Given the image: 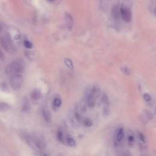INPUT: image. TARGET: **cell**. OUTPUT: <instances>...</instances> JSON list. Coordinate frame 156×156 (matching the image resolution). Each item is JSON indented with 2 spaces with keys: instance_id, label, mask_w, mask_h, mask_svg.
Wrapping results in <instances>:
<instances>
[{
  "instance_id": "ba28073f",
  "label": "cell",
  "mask_w": 156,
  "mask_h": 156,
  "mask_svg": "<svg viewBox=\"0 0 156 156\" xmlns=\"http://www.w3.org/2000/svg\"><path fill=\"white\" fill-rule=\"evenodd\" d=\"M102 102L103 104L104 115L107 116L109 114V102H108V97L106 94H104L102 96Z\"/></svg>"
},
{
  "instance_id": "7a4b0ae2",
  "label": "cell",
  "mask_w": 156,
  "mask_h": 156,
  "mask_svg": "<svg viewBox=\"0 0 156 156\" xmlns=\"http://www.w3.org/2000/svg\"><path fill=\"white\" fill-rule=\"evenodd\" d=\"M25 70V65L21 61L15 60L9 64L6 67V72L8 74H21L24 72Z\"/></svg>"
},
{
  "instance_id": "9a60e30c",
  "label": "cell",
  "mask_w": 156,
  "mask_h": 156,
  "mask_svg": "<svg viewBox=\"0 0 156 156\" xmlns=\"http://www.w3.org/2000/svg\"><path fill=\"white\" fill-rule=\"evenodd\" d=\"M57 139H58V141H59L60 143H64V134L61 131H58V133H57Z\"/></svg>"
},
{
  "instance_id": "ac0fdd59",
  "label": "cell",
  "mask_w": 156,
  "mask_h": 156,
  "mask_svg": "<svg viewBox=\"0 0 156 156\" xmlns=\"http://www.w3.org/2000/svg\"><path fill=\"white\" fill-rule=\"evenodd\" d=\"M84 125L86 127H91L93 125V122L90 119H86L83 120Z\"/></svg>"
},
{
  "instance_id": "9c48e42d",
  "label": "cell",
  "mask_w": 156,
  "mask_h": 156,
  "mask_svg": "<svg viewBox=\"0 0 156 156\" xmlns=\"http://www.w3.org/2000/svg\"><path fill=\"white\" fill-rule=\"evenodd\" d=\"M42 113L45 121L46 123H50L51 121V113L48 108L46 107H44L42 109Z\"/></svg>"
},
{
  "instance_id": "44dd1931",
  "label": "cell",
  "mask_w": 156,
  "mask_h": 156,
  "mask_svg": "<svg viewBox=\"0 0 156 156\" xmlns=\"http://www.w3.org/2000/svg\"><path fill=\"white\" fill-rule=\"evenodd\" d=\"M24 45L26 48H29V49L32 48V46H33V45L31 42L27 40H25L24 41Z\"/></svg>"
},
{
  "instance_id": "4316f807",
  "label": "cell",
  "mask_w": 156,
  "mask_h": 156,
  "mask_svg": "<svg viewBox=\"0 0 156 156\" xmlns=\"http://www.w3.org/2000/svg\"><path fill=\"white\" fill-rule=\"evenodd\" d=\"M40 156H48V155H46V154H42L40 155Z\"/></svg>"
},
{
  "instance_id": "6da1fadb",
  "label": "cell",
  "mask_w": 156,
  "mask_h": 156,
  "mask_svg": "<svg viewBox=\"0 0 156 156\" xmlns=\"http://www.w3.org/2000/svg\"><path fill=\"white\" fill-rule=\"evenodd\" d=\"M100 93V88L95 86L87 90L86 93V100L85 101L89 107L92 108L94 107Z\"/></svg>"
},
{
  "instance_id": "5b68a950",
  "label": "cell",
  "mask_w": 156,
  "mask_h": 156,
  "mask_svg": "<svg viewBox=\"0 0 156 156\" xmlns=\"http://www.w3.org/2000/svg\"><path fill=\"white\" fill-rule=\"evenodd\" d=\"M0 43H1L4 50H6V51L10 52L13 50L11 37L8 34H6L1 38H0Z\"/></svg>"
},
{
  "instance_id": "8fae6325",
  "label": "cell",
  "mask_w": 156,
  "mask_h": 156,
  "mask_svg": "<svg viewBox=\"0 0 156 156\" xmlns=\"http://www.w3.org/2000/svg\"><path fill=\"white\" fill-rule=\"evenodd\" d=\"M65 17H66V21H67V24L68 28L71 29L73 25V20L72 18V17L71 16L70 14L66 13Z\"/></svg>"
},
{
  "instance_id": "d4e9b609",
  "label": "cell",
  "mask_w": 156,
  "mask_h": 156,
  "mask_svg": "<svg viewBox=\"0 0 156 156\" xmlns=\"http://www.w3.org/2000/svg\"><path fill=\"white\" fill-rule=\"evenodd\" d=\"M0 59L1 60H3L4 59V55L3 53V52L1 51V50H0Z\"/></svg>"
},
{
  "instance_id": "7c38bea8",
  "label": "cell",
  "mask_w": 156,
  "mask_h": 156,
  "mask_svg": "<svg viewBox=\"0 0 156 156\" xmlns=\"http://www.w3.org/2000/svg\"><path fill=\"white\" fill-rule=\"evenodd\" d=\"M41 96H42L41 93L39 91L35 90L32 92L31 97H32V99L33 100L37 101V100H39V99L41 98Z\"/></svg>"
},
{
  "instance_id": "277c9868",
  "label": "cell",
  "mask_w": 156,
  "mask_h": 156,
  "mask_svg": "<svg viewBox=\"0 0 156 156\" xmlns=\"http://www.w3.org/2000/svg\"><path fill=\"white\" fill-rule=\"evenodd\" d=\"M23 81H24V79L21 74H13L10 79L11 86L13 90H16L21 87Z\"/></svg>"
},
{
  "instance_id": "cb8c5ba5",
  "label": "cell",
  "mask_w": 156,
  "mask_h": 156,
  "mask_svg": "<svg viewBox=\"0 0 156 156\" xmlns=\"http://www.w3.org/2000/svg\"><path fill=\"white\" fill-rule=\"evenodd\" d=\"M119 156H132V155L129 151H125L124 152L121 153Z\"/></svg>"
},
{
  "instance_id": "83f0119b",
  "label": "cell",
  "mask_w": 156,
  "mask_h": 156,
  "mask_svg": "<svg viewBox=\"0 0 156 156\" xmlns=\"http://www.w3.org/2000/svg\"><path fill=\"white\" fill-rule=\"evenodd\" d=\"M48 1H50V2H53L54 1V0H48Z\"/></svg>"
},
{
  "instance_id": "5bb4252c",
  "label": "cell",
  "mask_w": 156,
  "mask_h": 156,
  "mask_svg": "<svg viewBox=\"0 0 156 156\" xmlns=\"http://www.w3.org/2000/svg\"><path fill=\"white\" fill-rule=\"evenodd\" d=\"M10 108V106L6 102L0 103V112H6Z\"/></svg>"
},
{
  "instance_id": "3957f363",
  "label": "cell",
  "mask_w": 156,
  "mask_h": 156,
  "mask_svg": "<svg viewBox=\"0 0 156 156\" xmlns=\"http://www.w3.org/2000/svg\"><path fill=\"white\" fill-rule=\"evenodd\" d=\"M68 116L70 123L73 127H78L81 125V122L82 121V117L79 112L76 110L74 112H70Z\"/></svg>"
},
{
  "instance_id": "603a6c76",
  "label": "cell",
  "mask_w": 156,
  "mask_h": 156,
  "mask_svg": "<svg viewBox=\"0 0 156 156\" xmlns=\"http://www.w3.org/2000/svg\"><path fill=\"white\" fill-rule=\"evenodd\" d=\"M139 139L141 143H146V139L145 135L142 133H139Z\"/></svg>"
},
{
  "instance_id": "7402d4cb",
  "label": "cell",
  "mask_w": 156,
  "mask_h": 156,
  "mask_svg": "<svg viewBox=\"0 0 156 156\" xmlns=\"http://www.w3.org/2000/svg\"><path fill=\"white\" fill-rule=\"evenodd\" d=\"M143 98H144V100H145L146 102H150L151 101V96L149 95V94H148V93L144 94Z\"/></svg>"
},
{
  "instance_id": "ffe728a7",
  "label": "cell",
  "mask_w": 156,
  "mask_h": 156,
  "mask_svg": "<svg viewBox=\"0 0 156 156\" xmlns=\"http://www.w3.org/2000/svg\"><path fill=\"white\" fill-rule=\"evenodd\" d=\"M65 63L66 64V65L68 67L70 68H73V64L72 61L71 60L69 59H65Z\"/></svg>"
},
{
  "instance_id": "2e32d148",
  "label": "cell",
  "mask_w": 156,
  "mask_h": 156,
  "mask_svg": "<svg viewBox=\"0 0 156 156\" xmlns=\"http://www.w3.org/2000/svg\"><path fill=\"white\" fill-rule=\"evenodd\" d=\"M67 143L68 145L71 146V147H74L76 145L75 140L73 138L70 137H68L67 138Z\"/></svg>"
},
{
  "instance_id": "8992f818",
  "label": "cell",
  "mask_w": 156,
  "mask_h": 156,
  "mask_svg": "<svg viewBox=\"0 0 156 156\" xmlns=\"http://www.w3.org/2000/svg\"><path fill=\"white\" fill-rule=\"evenodd\" d=\"M120 15L125 22L129 23L132 20V12L130 9L126 6H122L120 9Z\"/></svg>"
},
{
  "instance_id": "e0dca14e",
  "label": "cell",
  "mask_w": 156,
  "mask_h": 156,
  "mask_svg": "<svg viewBox=\"0 0 156 156\" xmlns=\"http://www.w3.org/2000/svg\"><path fill=\"white\" fill-rule=\"evenodd\" d=\"M61 104H62V101H61L60 99L59 98H56L53 101V106L56 108H59Z\"/></svg>"
},
{
  "instance_id": "30bf717a",
  "label": "cell",
  "mask_w": 156,
  "mask_h": 156,
  "mask_svg": "<svg viewBox=\"0 0 156 156\" xmlns=\"http://www.w3.org/2000/svg\"><path fill=\"white\" fill-rule=\"evenodd\" d=\"M112 17L114 20H119L120 16V9L118 6H113L112 9Z\"/></svg>"
},
{
  "instance_id": "52a82bcc",
  "label": "cell",
  "mask_w": 156,
  "mask_h": 156,
  "mask_svg": "<svg viewBox=\"0 0 156 156\" xmlns=\"http://www.w3.org/2000/svg\"><path fill=\"white\" fill-rule=\"evenodd\" d=\"M124 130L122 127H120L116 132V134L114 137V145L115 146H119L121 144L123 139L124 138Z\"/></svg>"
},
{
  "instance_id": "4fadbf2b",
  "label": "cell",
  "mask_w": 156,
  "mask_h": 156,
  "mask_svg": "<svg viewBox=\"0 0 156 156\" xmlns=\"http://www.w3.org/2000/svg\"><path fill=\"white\" fill-rule=\"evenodd\" d=\"M22 109L24 112H28L30 110V104L27 100H25L24 102H23Z\"/></svg>"
},
{
  "instance_id": "484cf974",
  "label": "cell",
  "mask_w": 156,
  "mask_h": 156,
  "mask_svg": "<svg viewBox=\"0 0 156 156\" xmlns=\"http://www.w3.org/2000/svg\"><path fill=\"white\" fill-rule=\"evenodd\" d=\"M2 30H3V27H2V25H1V23H0V32L2 31Z\"/></svg>"
},
{
  "instance_id": "d6986e66",
  "label": "cell",
  "mask_w": 156,
  "mask_h": 156,
  "mask_svg": "<svg viewBox=\"0 0 156 156\" xmlns=\"http://www.w3.org/2000/svg\"><path fill=\"white\" fill-rule=\"evenodd\" d=\"M127 141H128V145L129 146H132L134 143V137L133 135H130L128 136V138H127Z\"/></svg>"
}]
</instances>
